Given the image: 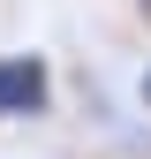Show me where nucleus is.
I'll use <instances>...</instances> for the list:
<instances>
[{
  "label": "nucleus",
  "instance_id": "nucleus-1",
  "mask_svg": "<svg viewBox=\"0 0 151 159\" xmlns=\"http://www.w3.org/2000/svg\"><path fill=\"white\" fill-rule=\"evenodd\" d=\"M53 114V61L38 46H8L0 53V121H38Z\"/></svg>",
  "mask_w": 151,
  "mask_h": 159
},
{
  "label": "nucleus",
  "instance_id": "nucleus-2",
  "mask_svg": "<svg viewBox=\"0 0 151 159\" xmlns=\"http://www.w3.org/2000/svg\"><path fill=\"white\" fill-rule=\"evenodd\" d=\"M136 98H144V106H151V68H144V76H136Z\"/></svg>",
  "mask_w": 151,
  "mask_h": 159
},
{
  "label": "nucleus",
  "instance_id": "nucleus-3",
  "mask_svg": "<svg viewBox=\"0 0 151 159\" xmlns=\"http://www.w3.org/2000/svg\"><path fill=\"white\" fill-rule=\"evenodd\" d=\"M136 8H144V15H151V0H136Z\"/></svg>",
  "mask_w": 151,
  "mask_h": 159
}]
</instances>
